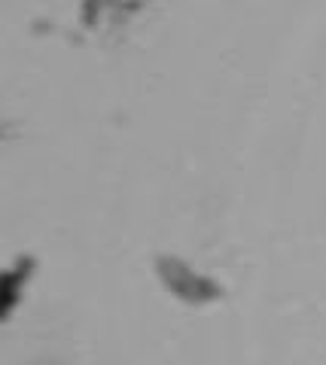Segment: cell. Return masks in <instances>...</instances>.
Returning a JSON list of instances; mask_svg holds the SVG:
<instances>
[{"label": "cell", "instance_id": "6da1fadb", "mask_svg": "<svg viewBox=\"0 0 326 365\" xmlns=\"http://www.w3.org/2000/svg\"><path fill=\"white\" fill-rule=\"evenodd\" d=\"M156 274H159L162 287L174 295V299L186 302V304H213L223 299V287L208 274L195 271L189 262L180 256H159L156 259Z\"/></svg>", "mask_w": 326, "mask_h": 365}, {"label": "cell", "instance_id": "7a4b0ae2", "mask_svg": "<svg viewBox=\"0 0 326 365\" xmlns=\"http://www.w3.org/2000/svg\"><path fill=\"white\" fill-rule=\"evenodd\" d=\"M34 268H37V262H34L31 256H19L13 265L6 268L4 280H0V317L9 319L16 311V304L21 299V292H25V283L31 280Z\"/></svg>", "mask_w": 326, "mask_h": 365}, {"label": "cell", "instance_id": "3957f363", "mask_svg": "<svg viewBox=\"0 0 326 365\" xmlns=\"http://www.w3.org/2000/svg\"><path fill=\"white\" fill-rule=\"evenodd\" d=\"M104 6H107V0H86V4H83V19L88 21V25H92L95 16H98Z\"/></svg>", "mask_w": 326, "mask_h": 365}]
</instances>
